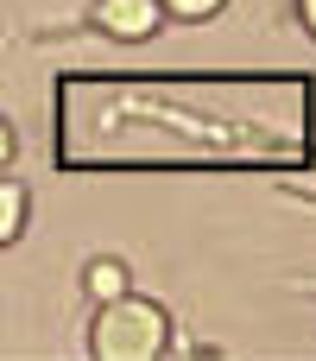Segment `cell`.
<instances>
[{
	"mask_svg": "<svg viewBox=\"0 0 316 361\" xmlns=\"http://www.w3.org/2000/svg\"><path fill=\"white\" fill-rule=\"evenodd\" d=\"M165 343H171V317L152 298H133V292L108 298L89 324V349L101 361H152L165 355Z\"/></svg>",
	"mask_w": 316,
	"mask_h": 361,
	"instance_id": "obj_1",
	"label": "cell"
},
{
	"mask_svg": "<svg viewBox=\"0 0 316 361\" xmlns=\"http://www.w3.org/2000/svg\"><path fill=\"white\" fill-rule=\"evenodd\" d=\"M89 19H95V32H108L120 44H139L165 25V0H95Z\"/></svg>",
	"mask_w": 316,
	"mask_h": 361,
	"instance_id": "obj_2",
	"label": "cell"
},
{
	"mask_svg": "<svg viewBox=\"0 0 316 361\" xmlns=\"http://www.w3.org/2000/svg\"><path fill=\"white\" fill-rule=\"evenodd\" d=\"M25 216H32V197H25V184L0 178V247H13V241L25 235Z\"/></svg>",
	"mask_w": 316,
	"mask_h": 361,
	"instance_id": "obj_3",
	"label": "cell"
},
{
	"mask_svg": "<svg viewBox=\"0 0 316 361\" xmlns=\"http://www.w3.org/2000/svg\"><path fill=\"white\" fill-rule=\"evenodd\" d=\"M82 292H89V305L120 298V292H127V267H120V260H89V267H82Z\"/></svg>",
	"mask_w": 316,
	"mask_h": 361,
	"instance_id": "obj_4",
	"label": "cell"
},
{
	"mask_svg": "<svg viewBox=\"0 0 316 361\" xmlns=\"http://www.w3.org/2000/svg\"><path fill=\"white\" fill-rule=\"evenodd\" d=\"M165 13H177V19H209V13H222V0H165Z\"/></svg>",
	"mask_w": 316,
	"mask_h": 361,
	"instance_id": "obj_5",
	"label": "cell"
},
{
	"mask_svg": "<svg viewBox=\"0 0 316 361\" xmlns=\"http://www.w3.org/2000/svg\"><path fill=\"white\" fill-rule=\"evenodd\" d=\"M13 159V127H6V114H0V165Z\"/></svg>",
	"mask_w": 316,
	"mask_h": 361,
	"instance_id": "obj_6",
	"label": "cell"
},
{
	"mask_svg": "<svg viewBox=\"0 0 316 361\" xmlns=\"http://www.w3.org/2000/svg\"><path fill=\"white\" fill-rule=\"evenodd\" d=\"M298 13H304V25L316 32V0H298Z\"/></svg>",
	"mask_w": 316,
	"mask_h": 361,
	"instance_id": "obj_7",
	"label": "cell"
}]
</instances>
